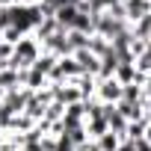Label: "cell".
<instances>
[{
  "mask_svg": "<svg viewBox=\"0 0 151 151\" xmlns=\"http://www.w3.org/2000/svg\"><path fill=\"white\" fill-rule=\"evenodd\" d=\"M42 56V45L33 39V36H24L15 47H12V59H9V68L12 71H27L33 68V62Z\"/></svg>",
  "mask_w": 151,
  "mask_h": 151,
  "instance_id": "obj_1",
  "label": "cell"
},
{
  "mask_svg": "<svg viewBox=\"0 0 151 151\" xmlns=\"http://www.w3.org/2000/svg\"><path fill=\"white\" fill-rule=\"evenodd\" d=\"M92 98H98L101 104H119L122 101V83L116 77H104V80L95 83V95Z\"/></svg>",
  "mask_w": 151,
  "mask_h": 151,
  "instance_id": "obj_2",
  "label": "cell"
},
{
  "mask_svg": "<svg viewBox=\"0 0 151 151\" xmlns=\"http://www.w3.org/2000/svg\"><path fill=\"white\" fill-rule=\"evenodd\" d=\"M122 9H124V21L133 27L139 18L151 12V0H122Z\"/></svg>",
  "mask_w": 151,
  "mask_h": 151,
  "instance_id": "obj_3",
  "label": "cell"
},
{
  "mask_svg": "<svg viewBox=\"0 0 151 151\" xmlns=\"http://www.w3.org/2000/svg\"><path fill=\"white\" fill-rule=\"evenodd\" d=\"M86 50L95 53V56L101 59V56H107V53L113 50V45H110L107 39H101V36H89V47H86Z\"/></svg>",
  "mask_w": 151,
  "mask_h": 151,
  "instance_id": "obj_4",
  "label": "cell"
},
{
  "mask_svg": "<svg viewBox=\"0 0 151 151\" xmlns=\"http://www.w3.org/2000/svg\"><path fill=\"white\" fill-rule=\"evenodd\" d=\"M130 33H133V39H142V42H148V39H151V12H148L145 18H139V21L130 27Z\"/></svg>",
  "mask_w": 151,
  "mask_h": 151,
  "instance_id": "obj_5",
  "label": "cell"
},
{
  "mask_svg": "<svg viewBox=\"0 0 151 151\" xmlns=\"http://www.w3.org/2000/svg\"><path fill=\"white\" fill-rule=\"evenodd\" d=\"M119 142H122V136H116L113 130H107V133H101V136L95 139L98 151H116V148H119Z\"/></svg>",
  "mask_w": 151,
  "mask_h": 151,
  "instance_id": "obj_6",
  "label": "cell"
},
{
  "mask_svg": "<svg viewBox=\"0 0 151 151\" xmlns=\"http://www.w3.org/2000/svg\"><path fill=\"white\" fill-rule=\"evenodd\" d=\"M116 151H136V142H130V139H122Z\"/></svg>",
  "mask_w": 151,
  "mask_h": 151,
  "instance_id": "obj_7",
  "label": "cell"
},
{
  "mask_svg": "<svg viewBox=\"0 0 151 151\" xmlns=\"http://www.w3.org/2000/svg\"><path fill=\"white\" fill-rule=\"evenodd\" d=\"M136 151H151V145H148L145 139H139V142H136Z\"/></svg>",
  "mask_w": 151,
  "mask_h": 151,
  "instance_id": "obj_8",
  "label": "cell"
},
{
  "mask_svg": "<svg viewBox=\"0 0 151 151\" xmlns=\"http://www.w3.org/2000/svg\"><path fill=\"white\" fill-rule=\"evenodd\" d=\"M148 145H151V119H148V124H145V136H142Z\"/></svg>",
  "mask_w": 151,
  "mask_h": 151,
  "instance_id": "obj_9",
  "label": "cell"
},
{
  "mask_svg": "<svg viewBox=\"0 0 151 151\" xmlns=\"http://www.w3.org/2000/svg\"><path fill=\"white\" fill-rule=\"evenodd\" d=\"M145 53H148V56H151V39H148V42H145Z\"/></svg>",
  "mask_w": 151,
  "mask_h": 151,
  "instance_id": "obj_10",
  "label": "cell"
}]
</instances>
